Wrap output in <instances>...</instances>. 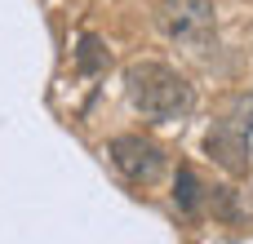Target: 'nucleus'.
Wrapping results in <instances>:
<instances>
[{
	"label": "nucleus",
	"instance_id": "obj_5",
	"mask_svg": "<svg viewBox=\"0 0 253 244\" xmlns=\"http://www.w3.org/2000/svg\"><path fill=\"white\" fill-rule=\"evenodd\" d=\"M205 187H200V178H196V169H178V178H173V200H178V209L187 213V218H196L200 209H205Z\"/></svg>",
	"mask_w": 253,
	"mask_h": 244
},
{
	"label": "nucleus",
	"instance_id": "obj_7",
	"mask_svg": "<svg viewBox=\"0 0 253 244\" xmlns=\"http://www.w3.org/2000/svg\"><path fill=\"white\" fill-rule=\"evenodd\" d=\"M205 204H209L222 222H240V218H245V204H240V196H236L231 187H213V191L205 196Z\"/></svg>",
	"mask_w": 253,
	"mask_h": 244
},
{
	"label": "nucleus",
	"instance_id": "obj_6",
	"mask_svg": "<svg viewBox=\"0 0 253 244\" xmlns=\"http://www.w3.org/2000/svg\"><path fill=\"white\" fill-rule=\"evenodd\" d=\"M76 62H80V71H84V76H98V71H102V67L111 62V53H107V44H102L98 36H80Z\"/></svg>",
	"mask_w": 253,
	"mask_h": 244
},
{
	"label": "nucleus",
	"instance_id": "obj_2",
	"mask_svg": "<svg viewBox=\"0 0 253 244\" xmlns=\"http://www.w3.org/2000/svg\"><path fill=\"white\" fill-rule=\"evenodd\" d=\"M249 133H253V98H240L231 107V116L213 120V129L205 133V151L227 173H245L249 169Z\"/></svg>",
	"mask_w": 253,
	"mask_h": 244
},
{
	"label": "nucleus",
	"instance_id": "obj_4",
	"mask_svg": "<svg viewBox=\"0 0 253 244\" xmlns=\"http://www.w3.org/2000/svg\"><path fill=\"white\" fill-rule=\"evenodd\" d=\"M107 156H111V164H116L129 182H142V187L156 182L160 169H165V147H156L151 138H138V133H120V138H111Z\"/></svg>",
	"mask_w": 253,
	"mask_h": 244
},
{
	"label": "nucleus",
	"instance_id": "obj_3",
	"mask_svg": "<svg viewBox=\"0 0 253 244\" xmlns=\"http://www.w3.org/2000/svg\"><path fill=\"white\" fill-rule=\"evenodd\" d=\"M156 18H160V31L178 44H191V49L213 44V4L209 0H165Z\"/></svg>",
	"mask_w": 253,
	"mask_h": 244
},
{
	"label": "nucleus",
	"instance_id": "obj_1",
	"mask_svg": "<svg viewBox=\"0 0 253 244\" xmlns=\"http://www.w3.org/2000/svg\"><path fill=\"white\" fill-rule=\"evenodd\" d=\"M125 93H129L133 111H142L147 120H178L196 102L191 80L165 62H133L125 71Z\"/></svg>",
	"mask_w": 253,
	"mask_h": 244
}]
</instances>
